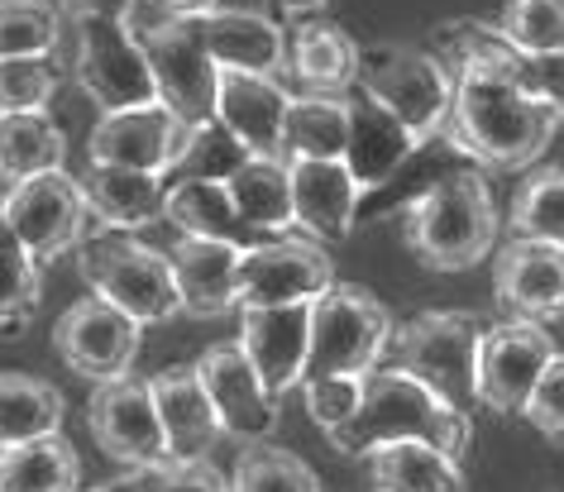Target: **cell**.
Masks as SVG:
<instances>
[{"label": "cell", "instance_id": "cell-1", "mask_svg": "<svg viewBox=\"0 0 564 492\" xmlns=\"http://www.w3.org/2000/svg\"><path fill=\"white\" fill-rule=\"evenodd\" d=\"M431 53L445 63L455 96H449L445 144L459 158L492 173H521L560 134V116L527 81V58L484 20H449L431 30Z\"/></svg>", "mask_w": 564, "mask_h": 492}, {"label": "cell", "instance_id": "cell-2", "mask_svg": "<svg viewBox=\"0 0 564 492\" xmlns=\"http://www.w3.org/2000/svg\"><path fill=\"white\" fill-rule=\"evenodd\" d=\"M498 206L484 167H445L426 192L402 206L406 249L435 273H464L498 249Z\"/></svg>", "mask_w": 564, "mask_h": 492}, {"label": "cell", "instance_id": "cell-3", "mask_svg": "<svg viewBox=\"0 0 564 492\" xmlns=\"http://www.w3.org/2000/svg\"><path fill=\"white\" fill-rule=\"evenodd\" d=\"M469 435H474L469 416L455 402H445L441 392H431L421 378L392 363V369H373L364 378L359 412L340 430H330L326 440L340 455H355V459H364L378 445H398V440H426L459 459L469 449Z\"/></svg>", "mask_w": 564, "mask_h": 492}, {"label": "cell", "instance_id": "cell-4", "mask_svg": "<svg viewBox=\"0 0 564 492\" xmlns=\"http://www.w3.org/2000/svg\"><path fill=\"white\" fill-rule=\"evenodd\" d=\"M139 39L153 73V91L159 101L182 116L187 124H206L216 120V81L220 67L206 53L202 34H196V20L167 15L159 0H134L130 20H124Z\"/></svg>", "mask_w": 564, "mask_h": 492}, {"label": "cell", "instance_id": "cell-5", "mask_svg": "<svg viewBox=\"0 0 564 492\" xmlns=\"http://www.w3.org/2000/svg\"><path fill=\"white\" fill-rule=\"evenodd\" d=\"M77 273L87 277L91 297L110 302L139 326H163L182 311L173 263L163 249L134 234H91L77 244Z\"/></svg>", "mask_w": 564, "mask_h": 492}, {"label": "cell", "instance_id": "cell-6", "mask_svg": "<svg viewBox=\"0 0 564 492\" xmlns=\"http://www.w3.org/2000/svg\"><path fill=\"white\" fill-rule=\"evenodd\" d=\"M392 316L369 287L335 283L312 302V349L306 373L312 378H369L392 345Z\"/></svg>", "mask_w": 564, "mask_h": 492}, {"label": "cell", "instance_id": "cell-7", "mask_svg": "<svg viewBox=\"0 0 564 492\" xmlns=\"http://www.w3.org/2000/svg\"><path fill=\"white\" fill-rule=\"evenodd\" d=\"M359 91L373 96L383 110H392L426 144V139L445 134L455 81H449L445 63L431 48L369 44V48H359Z\"/></svg>", "mask_w": 564, "mask_h": 492}, {"label": "cell", "instance_id": "cell-8", "mask_svg": "<svg viewBox=\"0 0 564 492\" xmlns=\"http://www.w3.org/2000/svg\"><path fill=\"white\" fill-rule=\"evenodd\" d=\"M484 340V320L469 311H421L392 330V359L398 369L421 378L431 392L455 402L459 412L474 402V359Z\"/></svg>", "mask_w": 564, "mask_h": 492}, {"label": "cell", "instance_id": "cell-9", "mask_svg": "<svg viewBox=\"0 0 564 492\" xmlns=\"http://www.w3.org/2000/svg\"><path fill=\"white\" fill-rule=\"evenodd\" d=\"M0 216L20 234V244L30 249L39 263L77 249L82 239H91L87 230L96 225L87 196H82V182L58 173H39L24 182H10V192L0 196Z\"/></svg>", "mask_w": 564, "mask_h": 492}, {"label": "cell", "instance_id": "cell-10", "mask_svg": "<svg viewBox=\"0 0 564 492\" xmlns=\"http://www.w3.org/2000/svg\"><path fill=\"white\" fill-rule=\"evenodd\" d=\"M555 354L560 349L550 340V330L535 320L507 316L498 326H488L474 359V402L498 416H521V406H527Z\"/></svg>", "mask_w": 564, "mask_h": 492}, {"label": "cell", "instance_id": "cell-11", "mask_svg": "<svg viewBox=\"0 0 564 492\" xmlns=\"http://www.w3.org/2000/svg\"><path fill=\"white\" fill-rule=\"evenodd\" d=\"M73 77L101 110L159 101L149 58L124 20H73Z\"/></svg>", "mask_w": 564, "mask_h": 492}, {"label": "cell", "instance_id": "cell-12", "mask_svg": "<svg viewBox=\"0 0 564 492\" xmlns=\"http://www.w3.org/2000/svg\"><path fill=\"white\" fill-rule=\"evenodd\" d=\"M335 287V263L326 244L306 234L259 239L239 254V311L245 306H297Z\"/></svg>", "mask_w": 564, "mask_h": 492}, {"label": "cell", "instance_id": "cell-13", "mask_svg": "<svg viewBox=\"0 0 564 492\" xmlns=\"http://www.w3.org/2000/svg\"><path fill=\"white\" fill-rule=\"evenodd\" d=\"M187 134L192 124L182 116H173L163 101H144V106L106 110L87 139V153L91 163H106V167H134V173L173 177L182 149H187Z\"/></svg>", "mask_w": 564, "mask_h": 492}, {"label": "cell", "instance_id": "cell-14", "mask_svg": "<svg viewBox=\"0 0 564 492\" xmlns=\"http://www.w3.org/2000/svg\"><path fill=\"white\" fill-rule=\"evenodd\" d=\"M87 420L101 455L130 463V469H153V463L167 459L163 420L144 378L124 373V378H110V383H96L87 402Z\"/></svg>", "mask_w": 564, "mask_h": 492}, {"label": "cell", "instance_id": "cell-15", "mask_svg": "<svg viewBox=\"0 0 564 492\" xmlns=\"http://www.w3.org/2000/svg\"><path fill=\"white\" fill-rule=\"evenodd\" d=\"M139 320H130L124 311H116L101 297H87L77 306H67L53 326V345H58V359L73 369L77 378H91V383H110V378H124L130 363L139 354Z\"/></svg>", "mask_w": 564, "mask_h": 492}, {"label": "cell", "instance_id": "cell-16", "mask_svg": "<svg viewBox=\"0 0 564 492\" xmlns=\"http://www.w3.org/2000/svg\"><path fill=\"white\" fill-rule=\"evenodd\" d=\"M492 297L512 320H564V249L541 239H507L492 254Z\"/></svg>", "mask_w": 564, "mask_h": 492}, {"label": "cell", "instance_id": "cell-17", "mask_svg": "<svg viewBox=\"0 0 564 492\" xmlns=\"http://www.w3.org/2000/svg\"><path fill=\"white\" fill-rule=\"evenodd\" d=\"M239 349L263 378V387L282 392L302 387L306 373V349H312V302L297 306H245L239 311Z\"/></svg>", "mask_w": 564, "mask_h": 492}, {"label": "cell", "instance_id": "cell-18", "mask_svg": "<svg viewBox=\"0 0 564 492\" xmlns=\"http://www.w3.org/2000/svg\"><path fill=\"white\" fill-rule=\"evenodd\" d=\"M196 378H202L216 420L225 435L245 445H259L268 430L278 426V397L263 387V378L253 373V363L245 359L239 345H216L196 359Z\"/></svg>", "mask_w": 564, "mask_h": 492}, {"label": "cell", "instance_id": "cell-19", "mask_svg": "<svg viewBox=\"0 0 564 492\" xmlns=\"http://www.w3.org/2000/svg\"><path fill=\"white\" fill-rule=\"evenodd\" d=\"M292 177V230L316 244H340L359 220V182L345 158H288Z\"/></svg>", "mask_w": 564, "mask_h": 492}, {"label": "cell", "instance_id": "cell-20", "mask_svg": "<svg viewBox=\"0 0 564 492\" xmlns=\"http://www.w3.org/2000/svg\"><path fill=\"white\" fill-rule=\"evenodd\" d=\"M288 106H292V96H288V87H282L278 77H259V73H235V67H220V81H216V120L253 153V158H278V153H282Z\"/></svg>", "mask_w": 564, "mask_h": 492}, {"label": "cell", "instance_id": "cell-21", "mask_svg": "<svg viewBox=\"0 0 564 492\" xmlns=\"http://www.w3.org/2000/svg\"><path fill=\"white\" fill-rule=\"evenodd\" d=\"M421 149V139L406 124L383 110L373 96H364L359 87L349 91V144H345V167L355 173L359 192H383L392 177L406 167V158Z\"/></svg>", "mask_w": 564, "mask_h": 492}, {"label": "cell", "instance_id": "cell-22", "mask_svg": "<svg viewBox=\"0 0 564 492\" xmlns=\"http://www.w3.org/2000/svg\"><path fill=\"white\" fill-rule=\"evenodd\" d=\"M239 254H245V244L177 234V244L167 249V263H173L182 311L196 320L239 311Z\"/></svg>", "mask_w": 564, "mask_h": 492}, {"label": "cell", "instance_id": "cell-23", "mask_svg": "<svg viewBox=\"0 0 564 492\" xmlns=\"http://www.w3.org/2000/svg\"><path fill=\"white\" fill-rule=\"evenodd\" d=\"M149 392L163 420L167 459H206L225 430L216 420V406H210L202 378H196V363L163 369L159 378H149Z\"/></svg>", "mask_w": 564, "mask_h": 492}, {"label": "cell", "instance_id": "cell-24", "mask_svg": "<svg viewBox=\"0 0 564 492\" xmlns=\"http://www.w3.org/2000/svg\"><path fill=\"white\" fill-rule=\"evenodd\" d=\"M196 34H202L216 67L259 73V77L288 73V34L268 15H259V10H210V15H196Z\"/></svg>", "mask_w": 564, "mask_h": 492}, {"label": "cell", "instance_id": "cell-25", "mask_svg": "<svg viewBox=\"0 0 564 492\" xmlns=\"http://www.w3.org/2000/svg\"><path fill=\"white\" fill-rule=\"evenodd\" d=\"M77 182H82V196H87L96 225H106V230L130 234V230H144V225L163 220L167 177L134 173V167L87 163V173H82Z\"/></svg>", "mask_w": 564, "mask_h": 492}, {"label": "cell", "instance_id": "cell-26", "mask_svg": "<svg viewBox=\"0 0 564 492\" xmlns=\"http://www.w3.org/2000/svg\"><path fill=\"white\" fill-rule=\"evenodd\" d=\"M288 73L312 96H349L359 87V44L340 24H297L288 39Z\"/></svg>", "mask_w": 564, "mask_h": 492}, {"label": "cell", "instance_id": "cell-27", "mask_svg": "<svg viewBox=\"0 0 564 492\" xmlns=\"http://www.w3.org/2000/svg\"><path fill=\"white\" fill-rule=\"evenodd\" d=\"M235 201V216L249 234L278 239L292 230V177H288V158H249L239 163V173L225 182Z\"/></svg>", "mask_w": 564, "mask_h": 492}, {"label": "cell", "instance_id": "cell-28", "mask_svg": "<svg viewBox=\"0 0 564 492\" xmlns=\"http://www.w3.org/2000/svg\"><path fill=\"white\" fill-rule=\"evenodd\" d=\"M369 473L378 492H469L455 455L426 440H398L369 449Z\"/></svg>", "mask_w": 564, "mask_h": 492}, {"label": "cell", "instance_id": "cell-29", "mask_svg": "<svg viewBox=\"0 0 564 492\" xmlns=\"http://www.w3.org/2000/svg\"><path fill=\"white\" fill-rule=\"evenodd\" d=\"M163 220L177 225V234H192V239H225V244H245L249 239V230L235 216V201H230V192H225V182L173 177L167 182Z\"/></svg>", "mask_w": 564, "mask_h": 492}, {"label": "cell", "instance_id": "cell-30", "mask_svg": "<svg viewBox=\"0 0 564 492\" xmlns=\"http://www.w3.org/2000/svg\"><path fill=\"white\" fill-rule=\"evenodd\" d=\"M63 412L67 402L53 383H39L30 373H0V449L58 435Z\"/></svg>", "mask_w": 564, "mask_h": 492}, {"label": "cell", "instance_id": "cell-31", "mask_svg": "<svg viewBox=\"0 0 564 492\" xmlns=\"http://www.w3.org/2000/svg\"><path fill=\"white\" fill-rule=\"evenodd\" d=\"M349 144V96H292L282 158H345Z\"/></svg>", "mask_w": 564, "mask_h": 492}, {"label": "cell", "instance_id": "cell-32", "mask_svg": "<svg viewBox=\"0 0 564 492\" xmlns=\"http://www.w3.org/2000/svg\"><path fill=\"white\" fill-rule=\"evenodd\" d=\"M82 463L63 435L0 449V492H77Z\"/></svg>", "mask_w": 564, "mask_h": 492}, {"label": "cell", "instance_id": "cell-33", "mask_svg": "<svg viewBox=\"0 0 564 492\" xmlns=\"http://www.w3.org/2000/svg\"><path fill=\"white\" fill-rule=\"evenodd\" d=\"M67 158V139L44 110L0 116V177L24 182L39 173H58Z\"/></svg>", "mask_w": 564, "mask_h": 492}, {"label": "cell", "instance_id": "cell-34", "mask_svg": "<svg viewBox=\"0 0 564 492\" xmlns=\"http://www.w3.org/2000/svg\"><path fill=\"white\" fill-rule=\"evenodd\" d=\"M507 225L512 239H541L564 249V167H535L531 177H521Z\"/></svg>", "mask_w": 564, "mask_h": 492}, {"label": "cell", "instance_id": "cell-35", "mask_svg": "<svg viewBox=\"0 0 564 492\" xmlns=\"http://www.w3.org/2000/svg\"><path fill=\"white\" fill-rule=\"evenodd\" d=\"M230 492H321L312 463L282 445H249L230 473Z\"/></svg>", "mask_w": 564, "mask_h": 492}, {"label": "cell", "instance_id": "cell-36", "mask_svg": "<svg viewBox=\"0 0 564 492\" xmlns=\"http://www.w3.org/2000/svg\"><path fill=\"white\" fill-rule=\"evenodd\" d=\"M63 15L48 0H0V58H53Z\"/></svg>", "mask_w": 564, "mask_h": 492}, {"label": "cell", "instance_id": "cell-37", "mask_svg": "<svg viewBox=\"0 0 564 492\" xmlns=\"http://www.w3.org/2000/svg\"><path fill=\"white\" fill-rule=\"evenodd\" d=\"M39 292H44L39 259L0 216V326H24L39 311Z\"/></svg>", "mask_w": 564, "mask_h": 492}, {"label": "cell", "instance_id": "cell-38", "mask_svg": "<svg viewBox=\"0 0 564 492\" xmlns=\"http://www.w3.org/2000/svg\"><path fill=\"white\" fill-rule=\"evenodd\" d=\"M498 34L521 58L564 53V0H507Z\"/></svg>", "mask_w": 564, "mask_h": 492}, {"label": "cell", "instance_id": "cell-39", "mask_svg": "<svg viewBox=\"0 0 564 492\" xmlns=\"http://www.w3.org/2000/svg\"><path fill=\"white\" fill-rule=\"evenodd\" d=\"M249 158V149L225 130L220 120H206V124H192L187 134V149L173 167V177H192V182H230L239 173V163Z\"/></svg>", "mask_w": 564, "mask_h": 492}, {"label": "cell", "instance_id": "cell-40", "mask_svg": "<svg viewBox=\"0 0 564 492\" xmlns=\"http://www.w3.org/2000/svg\"><path fill=\"white\" fill-rule=\"evenodd\" d=\"M58 91V63L53 58H0V116L44 110Z\"/></svg>", "mask_w": 564, "mask_h": 492}, {"label": "cell", "instance_id": "cell-41", "mask_svg": "<svg viewBox=\"0 0 564 492\" xmlns=\"http://www.w3.org/2000/svg\"><path fill=\"white\" fill-rule=\"evenodd\" d=\"M302 392H306V416L330 435L359 412L364 378H312V383H302Z\"/></svg>", "mask_w": 564, "mask_h": 492}, {"label": "cell", "instance_id": "cell-42", "mask_svg": "<svg viewBox=\"0 0 564 492\" xmlns=\"http://www.w3.org/2000/svg\"><path fill=\"white\" fill-rule=\"evenodd\" d=\"M139 478H144V492H230L210 459H163L153 469H139Z\"/></svg>", "mask_w": 564, "mask_h": 492}, {"label": "cell", "instance_id": "cell-43", "mask_svg": "<svg viewBox=\"0 0 564 492\" xmlns=\"http://www.w3.org/2000/svg\"><path fill=\"white\" fill-rule=\"evenodd\" d=\"M521 416H527L545 440L564 445V354L550 359V369L541 373V383H535L527 406H521Z\"/></svg>", "mask_w": 564, "mask_h": 492}, {"label": "cell", "instance_id": "cell-44", "mask_svg": "<svg viewBox=\"0 0 564 492\" xmlns=\"http://www.w3.org/2000/svg\"><path fill=\"white\" fill-rule=\"evenodd\" d=\"M527 81H531V91L564 120V53H541V58H527Z\"/></svg>", "mask_w": 564, "mask_h": 492}, {"label": "cell", "instance_id": "cell-45", "mask_svg": "<svg viewBox=\"0 0 564 492\" xmlns=\"http://www.w3.org/2000/svg\"><path fill=\"white\" fill-rule=\"evenodd\" d=\"M67 20H130L134 0H58Z\"/></svg>", "mask_w": 564, "mask_h": 492}, {"label": "cell", "instance_id": "cell-46", "mask_svg": "<svg viewBox=\"0 0 564 492\" xmlns=\"http://www.w3.org/2000/svg\"><path fill=\"white\" fill-rule=\"evenodd\" d=\"M167 15H182V20H196V15H210L220 10V0H159Z\"/></svg>", "mask_w": 564, "mask_h": 492}, {"label": "cell", "instance_id": "cell-47", "mask_svg": "<svg viewBox=\"0 0 564 492\" xmlns=\"http://www.w3.org/2000/svg\"><path fill=\"white\" fill-rule=\"evenodd\" d=\"M96 492H144V478H139V469H130L124 478H110V483H101Z\"/></svg>", "mask_w": 564, "mask_h": 492}, {"label": "cell", "instance_id": "cell-48", "mask_svg": "<svg viewBox=\"0 0 564 492\" xmlns=\"http://www.w3.org/2000/svg\"><path fill=\"white\" fill-rule=\"evenodd\" d=\"M282 10H292V15H312V10H321V6H330V0H278Z\"/></svg>", "mask_w": 564, "mask_h": 492}]
</instances>
